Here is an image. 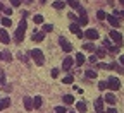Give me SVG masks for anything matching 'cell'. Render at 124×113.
Wrapping results in <instances>:
<instances>
[{"mask_svg":"<svg viewBox=\"0 0 124 113\" xmlns=\"http://www.w3.org/2000/svg\"><path fill=\"white\" fill-rule=\"evenodd\" d=\"M41 103H43L41 96H35V100H33V108H40V106H41Z\"/></svg>","mask_w":124,"mask_h":113,"instance_id":"cell-20","label":"cell"},{"mask_svg":"<svg viewBox=\"0 0 124 113\" xmlns=\"http://www.w3.org/2000/svg\"><path fill=\"white\" fill-rule=\"evenodd\" d=\"M121 5H124V0H121Z\"/></svg>","mask_w":124,"mask_h":113,"instance_id":"cell-47","label":"cell"},{"mask_svg":"<svg viewBox=\"0 0 124 113\" xmlns=\"http://www.w3.org/2000/svg\"><path fill=\"white\" fill-rule=\"evenodd\" d=\"M83 36H86L90 41H93V40L98 38V31H97V29H88V31H85V33H83Z\"/></svg>","mask_w":124,"mask_h":113,"instance_id":"cell-7","label":"cell"},{"mask_svg":"<svg viewBox=\"0 0 124 113\" xmlns=\"http://www.w3.org/2000/svg\"><path fill=\"white\" fill-rule=\"evenodd\" d=\"M103 46H112L110 45V40H103Z\"/></svg>","mask_w":124,"mask_h":113,"instance_id":"cell-39","label":"cell"},{"mask_svg":"<svg viewBox=\"0 0 124 113\" xmlns=\"http://www.w3.org/2000/svg\"><path fill=\"white\" fill-rule=\"evenodd\" d=\"M83 50H86V52H95L97 46L93 45V43H85V45H83Z\"/></svg>","mask_w":124,"mask_h":113,"instance_id":"cell-19","label":"cell"},{"mask_svg":"<svg viewBox=\"0 0 124 113\" xmlns=\"http://www.w3.org/2000/svg\"><path fill=\"white\" fill-rule=\"evenodd\" d=\"M33 21H35V24H41V22H43V15H40V14H36Z\"/></svg>","mask_w":124,"mask_h":113,"instance_id":"cell-25","label":"cell"},{"mask_svg":"<svg viewBox=\"0 0 124 113\" xmlns=\"http://www.w3.org/2000/svg\"><path fill=\"white\" fill-rule=\"evenodd\" d=\"M105 113H117V110H116V108H108Z\"/></svg>","mask_w":124,"mask_h":113,"instance_id":"cell-40","label":"cell"},{"mask_svg":"<svg viewBox=\"0 0 124 113\" xmlns=\"http://www.w3.org/2000/svg\"><path fill=\"white\" fill-rule=\"evenodd\" d=\"M0 41H2L4 45H7V43L10 41V36H9V33H7V29H0Z\"/></svg>","mask_w":124,"mask_h":113,"instance_id":"cell-9","label":"cell"},{"mask_svg":"<svg viewBox=\"0 0 124 113\" xmlns=\"http://www.w3.org/2000/svg\"><path fill=\"white\" fill-rule=\"evenodd\" d=\"M119 62H121V65H122V69H124V55H121V58H119Z\"/></svg>","mask_w":124,"mask_h":113,"instance_id":"cell-41","label":"cell"},{"mask_svg":"<svg viewBox=\"0 0 124 113\" xmlns=\"http://www.w3.org/2000/svg\"><path fill=\"white\" fill-rule=\"evenodd\" d=\"M4 12H5V15L9 17V15L12 14V9H9V7H4Z\"/></svg>","mask_w":124,"mask_h":113,"instance_id":"cell-37","label":"cell"},{"mask_svg":"<svg viewBox=\"0 0 124 113\" xmlns=\"http://www.w3.org/2000/svg\"><path fill=\"white\" fill-rule=\"evenodd\" d=\"M119 87H121V82H119V79H117V77H108V80H107V89L117 91Z\"/></svg>","mask_w":124,"mask_h":113,"instance_id":"cell-3","label":"cell"},{"mask_svg":"<svg viewBox=\"0 0 124 113\" xmlns=\"http://www.w3.org/2000/svg\"><path fill=\"white\" fill-rule=\"evenodd\" d=\"M90 62L91 63H97V57H90Z\"/></svg>","mask_w":124,"mask_h":113,"instance_id":"cell-43","label":"cell"},{"mask_svg":"<svg viewBox=\"0 0 124 113\" xmlns=\"http://www.w3.org/2000/svg\"><path fill=\"white\" fill-rule=\"evenodd\" d=\"M85 75H86L88 79H95V77H97V72H95V70H86Z\"/></svg>","mask_w":124,"mask_h":113,"instance_id":"cell-24","label":"cell"},{"mask_svg":"<svg viewBox=\"0 0 124 113\" xmlns=\"http://www.w3.org/2000/svg\"><path fill=\"white\" fill-rule=\"evenodd\" d=\"M21 2H23V0H10V4H12L14 7H19V5H21Z\"/></svg>","mask_w":124,"mask_h":113,"instance_id":"cell-36","label":"cell"},{"mask_svg":"<svg viewBox=\"0 0 124 113\" xmlns=\"http://www.w3.org/2000/svg\"><path fill=\"white\" fill-rule=\"evenodd\" d=\"M52 29H54L52 24H45V26H43V33H48V31H52Z\"/></svg>","mask_w":124,"mask_h":113,"instance_id":"cell-31","label":"cell"},{"mask_svg":"<svg viewBox=\"0 0 124 113\" xmlns=\"http://www.w3.org/2000/svg\"><path fill=\"white\" fill-rule=\"evenodd\" d=\"M59 74H60V70H59V69H54V70H52V74H50V75H52V77H54V79H57V77H59Z\"/></svg>","mask_w":124,"mask_h":113,"instance_id":"cell-33","label":"cell"},{"mask_svg":"<svg viewBox=\"0 0 124 113\" xmlns=\"http://www.w3.org/2000/svg\"><path fill=\"white\" fill-rule=\"evenodd\" d=\"M2 24H4V26H5V27H9V26H10V24H12V21H10V19H9V17H5V19H2Z\"/></svg>","mask_w":124,"mask_h":113,"instance_id":"cell-32","label":"cell"},{"mask_svg":"<svg viewBox=\"0 0 124 113\" xmlns=\"http://www.w3.org/2000/svg\"><path fill=\"white\" fill-rule=\"evenodd\" d=\"M59 45H60V48H62V50H64L66 53H69V52H72V45L66 40V38H59Z\"/></svg>","mask_w":124,"mask_h":113,"instance_id":"cell-5","label":"cell"},{"mask_svg":"<svg viewBox=\"0 0 124 113\" xmlns=\"http://www.w3.org/2000/svg\"><path fill=\"white\" fill-rule=\"evenodd\" d=\"M55 113H67V111H66L64 106H57V108H55Z\"/></svg>","mask_w":124,"mask_h":113,"instance_id":"cell-34","label":"cell"},{"mask_svg":"<svg viewBox=\"0 0 124 113\" xmlns=\"http://www.w3.org/2000/svg\"><path fill=\"white\" fill-rule=\"evenodd\" d=\"M78 10H79V17H78V26H85V24H88V15H86V10H85L83 7H79Z\"/></svg>","mask_w":124,"mask_h":113,"instance_id":"cell-4","label":"cell"},{"mask_svg":"<svg viewBox=\"0 0 124 113\" xmlns=\"http://www.w3.org/2000/svg\"><path fill=\"white\" fill-rule=\"evenodd\" d=\"M69 29L72 31V33H74L78 38H83V31L79 29V26H78V24H71V26H69Z\"/></svg>","mask_w":124,"mask_h":113,"instance_id":"cell-11","label":"cell"},{"mask_svg":"<svg viewBox=\"0 0 124 113\" xmlns=\"http://www.w3.org/2000/svg\"><path fill=\"white\" fill-rule=\"evenodd\" d=\"M105 57V50H103V48H98V50H97V58H103Z\"/></svg>","mask_w":124,"mask_h":113,"instance_id":"cell-26","label":"cell"},{"mask_svg":"<svg viewBox=\"0 0 124 113\" xmlns=\"http://www.w3.org/2000/svg\"><path fill=\"white\" fill-rule=\"evenodd\" d=\"M2 55H4V58H5L7 62H10V60H12V55H10L9 52H5V53H2Z\"/></svg>","mask_w":124,"mask_h":113,"instance_id":"cell-35","label":"cell"},{"mask_svg":"<svg viewBox=\"0 0 124 113\" xmlns=\"http://www.w3.org/2000/svg\"><path fill=\"white\" fill-rule=\"evenodd\" d=\"M0 60H4V55H2V53H0Z\"/></svg>","mask_w":124,"mask_h":113,"instance_id":"cell-46","label":"cell"},{"mask_svg":"<svg viewBox=\"0 0 124 113\" xmlns=\"http://www.w3.org/2000/svg\"><path fill=\"white\" fill-rule=\"evenodd\" d=\"M110 38L116 41V46H122V36H121V33H117V31H110Z\"/></svg>","mask_w":124,"mask_h":113,"instance_id":"cell-6","label":"cell"},{"mask_svg":"<svg viewBox=\"0 0 124 113\" xmlns=\"http://www.w3.org/2000/svg\"><path fill=\"white\" fill-rule=\"evenodd\" d=\"M95 111L97 113H103V100L102 98H97L95 100Z\"/></svg>","mask_w":124,"mask_h":113,"instance_id":"cell-10","label":"cell"},{"mask_svg":"<svg viewBox=\"0 0 124 113\" xmlns=\"http://www.w3.org/2000/svg\"><path fill=\"white\" fill-rule=\"evenodd\" d=\"M98 89H100V91L107 89V80H100V82H98Z\"/></svg>","mask_w":124,"mask_h":113,"instance_id":"cell-28","label":"cell"},{"mask_svg":"<svg viewBox=\"0 0 124 113\" xmlns=\"http://www.w3.org/2000/svg\"><path fill=\"white\" fill-rule=\"evenodd\" d=\"M26 19H21V22H19V26H17V31H16V41L17 43H21L23 40H24V33H26Z\"/></svg>","mask_w":124,"mask_h":113,"instance_id":"cell-1","label":"cell"},{"mask_svg":"<svg viewBox=\"0 0 124 113\" xmlns=\"http://www.w3.org/2000/svg\"><path fill=\"white\" fill-rule=\"evenodd\" d=\"M24 108H26L28 111H31V110H33V100H31V98H28V96L24 98Z\"/></svg>","mask_w":124,"mask_h":113,"instance_id":"cell-15","label":"cell"},{"mask_svg":"<svg viewBox=\"0 0 124 113\" xmlns=\"http://www.w3.org/2000/svg\"><path fill=\"white\" fill-rule=\"evenodd\" d=\"M66 2H67V4H69V5H71L72 9H76V10H78V9L81 7V4L78 2V0H66Z\"/></svg>","mask_w":124,"mask_h":113,"instance_id":"cell-21","label":"cell"},{"mask_svg":"<svg viewBox=\"0 0 124 113\" xmlns=\"http://www.w3.org/2000/svg\"><path fill=\"white\" fill-rule=\"evenodd\" d=\"M62 82H64V84H72L74 82V77L72 75H66L64 79H62Z\"/></svg>","mask_w":124,"mask_h":113,"instance_id":"cell-23","label":"cell"},{"mask_svg":"<svg viewBox=\"0 0 124 113\" xmlns=\"http://www.w3.org/2000/svg\"><path fill=\"white\" fill-rule=\"evenodd\" d=\"M43 38H45V33H43V31H35V34H33V41L40 43V41H43Z\"/></svg>","mask_w":124,"mask_h":113,"instance_id":"cell-13","label":"cell"},{"mask_svg":"<svg viewBox=\"0 0 124 113\" xmlns=\"http://www.w3.org/2000/svg\"><path fill=\"white\" fill-rule=\"evenodd\" d=\"M0 84H4V77L2 75H0Z\"/></svg>","mask_w":124,"mask_h":113,"instance_id":"cell-44","label":"cell"},{"mask_svg":"<svg viewBox=\"0 0 124 113\" xmlns=\"http://www.w3.org/2000/svg\"><path fill=\"white\" fill-rule=\"evenodd\" d=\"M62 100H64V103H66V105H72V103H74V96H71V94H66Z\"/></svg>","mask_w":124,"mask_h":113,"instance_id":"cell-22","label":"cell"},{"mask_svg":"<svg viewBox=\"0 0 124 113\" xmlns=\"http://www.w3.org/2000/svg\"><path fill=\"white\" fill-rule=\"evenodd\" d=\"M4 10V4H0V12H2Z\"/></svg>","mask_w":124,"mask_h":113,"instance_id":"cell-45","label":"cell"},{"mask_svg":"<svg viewBox=\"0 0 124 113\" xmlns=\"http://www.w3.org/2000/svg\"><path fill=\"white\" fill-rule=\"evenodd\" d=\"M54 7L60 10V9H64V7H66V4H64V2H55V4H54Z\"/></svg>","mask_w":124,"mask_h":113,"instance_id":"cell-29","label":"cell"},{"mask_svg":"<svg viewBox=\"0 0 124 113\" xmlns=\"http://www.w3.org/2000/svg\"><path fill=\"white\" fill-rule=\"evenodd\" d=\"M74 60H76V65H83V63H85V60H86V58H85V55H83V53H78Z\"/></svg>","mask_w":124,"mask_h":113,"instance_id":"cell-18","label":"cell"},{"mask_svg":"<svg viewBox=\"0 0 124 113\" xmlns=\"http://www.w3.org/2000/svg\"><path fill=\"white\" fill-rule=\"evenodd\" d=\"M105 101H107L108 105H114L117 100H116V96H114L112 93H107V94H105Z\"/></svg>","mask_w":124,"mask_h":113,"instance_id":"cell-16","label":"cell"},{"mask_svg":"<svg viewBox=\"0 0 124 113\" xmlns=\"http://www.w3.org/2000/svg\"><path fill=\"white\" fill-rule=\"evenodd\" d=\"M31 58L35 60L36 65H43V62H45V57H43V52L38 50V48H35V50H31Z\"/></svg>","mask_w":124,"mask_h":113,"instance_id":"cell-2","label":"cell"},{"mask_svg":"<svg viewBox=\"0 0 124 113\" xmlns=\"http://www.w3.org/2000/svg\"><path fill=\"white\" fill-rule=\"evenodd\" d=\"M71 113H76V111H71Z\"/></svg>","mask_w":124,"mask_h":113,"instance_id":"cell-49","label":"cell"},{"mask_svg":"<svg viewBox=\"0 0 124 113\" xmlns=\"http://www.w3.org/2000/svg\"><path fill=\"white\" fill-rule=\"evenodd\" d=\"M9 106H10V100L9 98H2V100H0V111L9 108Z\"/></svg>","mask_w":124,"mask_h":113,"instance_id":"cell-14","label":"cell"},{"mask_svg":"<svg viewBox=\"0 0 124 113\" xmlns=\"http://www.w3.org/2000/svg\"><path fill=\"white\" fill-rule=\"evenodd\" d=\"M26 2H33V0H26Z\"/></svg>","mask_w":124,"mask_h":113,"instance_id":"cell-48","label":"cell"},{"mask_svg":"<svg viewBox=\"0 0 124 113\" xmlns=\"http://www.w3.org/2000/svg\"><path fill=\"white\" fill-rule=\"evenodd\" d=\"M86 108H88V106H86V103H85V101H79V103L76 105V110L79 111V113H85V111H86Z\"/></svg>","mask_w":124,"mask_h":113,"instance_id":"cell-17","label":"cell"},{"mask_svg":"<svg viewBox=\"0 0 124 113\" xmlns=\"http://www.w3.org/2000/svg\"><path fill=\"white\" fill-rule=\"evenodd\" d=\"M74 65V58L71 57H66L64 62H62V70H71V67Z\"/></svg>","mask_w":124,"mask_h":113,"instance_id":"cell-8","label":"cell"},{"mask_svg":"<svg viewBox=\"0 0 124 113\" xmlns=\"http://www.w3.org/2000/svg\"><path fill=\"white\" fill-rule=\"evenodd\" d=\"M105 19L108 21V24H110V26H114V27H119V19L116 17V15H107Z\"/></svg>","mask_w":124,"mask_h":113,"instance_id":"cell-12","label":"cell"},{"mask_svg":"<svg viewBox=\"0 0 124 113\" xmlns=\"http://www.w3.org/2000/svg\"><path fill=\"white\" fill-rule=\"evenodd\" d=\"M112 69H116V70H117L119 74H124V69H122V67H119L117 63H112Z\"/></svg>","mask_w":124,"mask_h":113,"instance_id":"cell-30","label":"cell"},{"mask_svg":"<svg viewBox=\"0 0 124 113\" xmlns=\"http://www.w3.org/2000/svg\"><path fill=\"white\" fill-rule=\"evenodd\" d=\"M97 17H98V19H100V21H103V19H105V17H107V14H105V12H103V10H98V12H97Z\"/></svg>","mask_w":124,"mask_h":113,"instance_id":"cell-27","label":"cell"},{"mask_svg":"<svg viewBox=\"0 0 124 113\" xmlns=\"http://www.w3.org/2000/svg\"><path fill=\"white\" fill-rule=\"evenodd\" d=\"M112 15H116V17H117V15H124V10H122V12H117V10H116Z\"/></svg>","mask_w":124,"mask_h":113,"instance_id":"cell-42","label":"cell"},{"mask_svg":"<svg viewBox=\"0 0 124 113\" xmlns=\"http://www.w3.org/2000/svg\"><path fill=\"white\" fill-rule=\"evenodd\" d=\"M108 50H110V52H119V46H116V45L114 46H108Z\"/></svg>","mask_w":124,"mask_h":113,"instance_id":"cell-38","label":"cell"}]
</instances>
